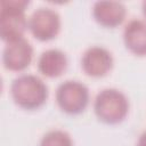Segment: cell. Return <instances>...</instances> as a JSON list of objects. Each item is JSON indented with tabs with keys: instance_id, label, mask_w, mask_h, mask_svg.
<instances>
[{
	"instance_id": "cell-9",
	"label": "cell",
	"mask_w": 146,
	"mask_h": 146,
	"mask_svg": "<svg viewBox=\"0 0 146 146\" xmlns=\"http://www.w3.org/2000/svg\"><path fill=\"white\" fill-rule=\"evenodd\" d=\"M123 41L132 54L146 56V23L141 19H131L123 30Z\"/></svg>"
},
{
	"instance_id": "cell-1",
	"label": "cell",
	"mask_w": 146,
	"mask_h": 146,
	"mask_svg": "<svg viewBox=\"0 0 146 146\" xmlns=\"http://www.w3.org/2000/svg\"><path fill=\"white\" fill-rule=\"evenodd\" d=\"M10 92L14 102L25 110L39 108L48 98L46 83L32 74H22L16 78L11 83Z\"/></svg>"
},
{
	"instance_id": "cell-6",
	"label": "cell",
	"mask_w": 146,
	"mask_h": 146,
	"mask_svg": "<svg viewBox=\"0 0 146 146\" xmlns=\"http://www.w3.org/2000/svg\"><path fill=\"white\" fill-rule=\"evenodd\" d=\"M32 58L33 48L24 36L6 42L2 62L7 70L15 72L23 71L31 64Z\"/></svg>"
},
{
	"instance_id": "cell-10",
	"label": "cell",
	"mask_w": 146,
	"mask_h": 146,
	"mask_svg": "<svg viewBox=\"0 0 146 146\" xmlns=\"http://www.w3.org/2000/svg\"><path fill=\"white\" fill-rule=\"evenodd\" d=\"M67 67V57L59 49H48L43 51L38 60L39 72L47 78H57Z\"/></svg>"
},
{
	"instance_id": "cell-8",
	"label": "cell",
	"mask_w": 146,
	"mask_h": 146,
	"mask_svg": "<svg viewBox=\"0 0 146 146\" xmlns=\"http://www.w3.org/2000/svg\"><path fill=\"white\" fill-rule=\"evenodd\" d=\"M127 15L125 7L119 1H97L92 7V16L98 24L105 27L120 25Z\"/></svg>"
},
{
	"instance_id": "cell-7",
	"label": "cell",
	"mask_w": 146,
	"mask_h": 146,
	"mask_svg": "<svg viewBox=\"0 0 146 146\" xmlns=\"http://www.w3.org/2000/svg\"><path fill=\"white\" fill-rule=\"evenodd\" d=\"M81 66L87 75L100 78L112 70L113 56L106 48L94 46L84 51L81 58Z\"/></svg>"
},
{
	"instance_id": "cell-5",
	"label": "cell",
	"mask_w": 146,
	"mask_h": 146,
	"mask_svg": "<svg viewBox=\"0 0 146 146\" xmlns=\"http://www.w3.org/2000/svg\"><path fill=\"white\" fill-rule=\"evenodd\" d=\"M29 29L40 41L52 40L60 30V17L51 8H39L29 18Z\"/></svg>"
},
{
	"instance_id": "cell-3",
	"label": "cell",
	"mask_w": 146,
	"mask_h": 146,
	"mask_svg": "<svg viewBox=\"0 0 146 146\" xmlns=\"http://www.w3.org/2000/svg\"><path fill=\"white\" fill-rule=\"evenodd\" d=\"M26 0H2L0 11V34L6 42L22 38L29 21L25 16Z\"/></svg>"
},
{
	"instance_id": "cell-13",
	"label": "cell",
	"mask_w": 146,
	"mask_h": 146,
	"mask_svg": "<svg viewBox=\"0 0 146 146\" xmlns=\"http://www.w3.org/2000/svg\"><path fill=\"white\" fill-rule=\"evenodd\" d=\"M141 10H143V15H144V17L146 18V0L141 3Z\"/></svg>"
},
{
	"instance_id": "cell-11",
	"label": "cell",
	"mask_w": 146,
	"mask_h": 146,
	"mask_svg": "<svg viewBox=\"0 0 146 146\" xmlns=\"http://www.w3.org/2000/svg\"><path fill=\"white\" fill-rule=\"evenodd\" d=\"M39 146H73L71 136L64 130L48 131L40 140Z\"/></svg>"
},
{
	"instance_id": "cell-12",
	"label": "cell",
	"mask_w": 146,
	"mask_h": 146,
	"mask_svg": "<svg viewBox=\"0 0 146 146\" xmlns=\"http://www.w3.org/2000/svg\"><path fill=\"white\" fill-rule=\"evenodd\" d=\"M137 146H146V131L143 132L137 141Z\"/></svg>"
},
{
	"instance_id": "cell-4",
	"label": "cell",
	"mask_w": 146,
	"mask_h": 146,
	"mask_svg": "<svg viewBox=\"0 0 146 146\" xmlns=\"http://www.w3.org/2000/svg\"><path fill=\"white\" fill-rule=\"evenodd\" d=\"M89 90L79 81L67 80L60 83L56 90V102L59 108L67 114H79L89 104Z\"/></svg>"
},
{
	"instance_id": "cell-2",
	"label": "cell",
	"mask_w": 146,
	"mask_h": 146,
	"mask_svg": "<svg viewBox=\"0 0 146 146\" xmlns=\"http://www.w3.org/2000/svg\"><path fill=\"white\" fill-rule=\"evenodd\" d=\"M94 110L96 116L102 122L115 124L123 121L127 116L129 102L122 91L114 88H107L97 94Z\"/></svg>"
}]
</instances>
